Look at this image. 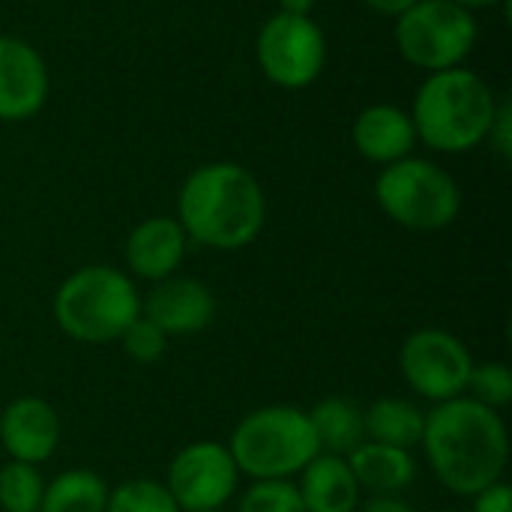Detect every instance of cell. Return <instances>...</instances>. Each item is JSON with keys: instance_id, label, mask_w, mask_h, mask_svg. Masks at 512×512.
Listing matches in <instances>:
<instances>
[{"instance_id": "cell-1", "label": "cell", "mask_w": 512, "mask_h": 512, "mask_svg": "<svg viewBox=\"0 0 512 512\" xmlns=\"http://www.w3.org/2000/svg\"><path fill=\"white\" fill-rule=\"evenodd\" d=\"M420 447L435 480L459 498H474L501 483L510 465L504 417L468 396L441 402L426 414Z\"/></svg>"}, {"instance_id": "cell-31", "label": "cell", "mask_w": 512, "mask_h": 512, "mask_svg": "<svg viewBox=\"0 0 512 512\" xmlns=\"http://www.w3.org/2000/svg\"><path fill=\"white\" fill-rule=\"evenodd\" d=\"M453 3H459V6H465V9L471 12V9H486V6H498V3H504V0H453Z\"/></svg>"}, {"instance_id": "cell-3", "label": "cell", "mask_w": 512, "mask_h": 512, "mask_svg": "<svg viewBox=\"0 0 512 512\" xmlns=\"http://www.w3.org/2000/svg\"><path fill=\"white\" fill-rule=\"evenodd\" d=\"M498 102L495 90L471 69L432 72L420 84L411 108L417 141L438 153L474 150L489 138Z\"/></svg>"}, {"instance_id": "cell-13", "label": "cell", "mask_w": 512, "mask_h": 512, "mask_svg": "<svg viewBox=\"0 0 512 512\" xmlns=\"http://www.w3.org/2000/svg\"><path fill=\"white\" fill-rule=\"evenodd\" d=\"M60 432L57 408L39 396H18L0 414V447L12 462H48L60 447Z\"/></svg>"}, {"instance_id": "cell-32", "label": "cell", "mask_w": 512, "mask_h": 512, "mask_svg": "<svg viewBox=\"0 0 512 512\" xmlns=\"http://www.w3.org/2000/svg\"><path fill=\"white\" fill-rule=\"evenodd\" d=\"M213 512H225V510H213Z\"/></svg>"}, {"instance_id": "cell-24", "label": "cell", "mask_w": 512, "mask_h": 512, "mask_svg": "<svg viewBox=\"0 0 512 512\" xmlns=\"http://www.w3.org/2000/svg\"><path fill=\"white\" fill-rule=\"evenodd\" d=\"M237 512H306V507L291 480H258L243 492Z\"/></svg>"}, {"instance_id": "cell-2", "label": "cell", "mask_w": 512, "mask_h": 512, "mask_svg": "<svg viewBox=\"0 0 512 512\" xmlns=\"http://www.w3.org/2000/svg\"><path fill=\"white\" fill-rule=\"evenodd\" d=\"M177 222L192 243L237 252L264 231L267 198L249 168L237 162H207L183 180Z\"/></svg>"}, {"instance_id": "cell-18", "label": "cell", "mask_w": 512, "mask_h": 512, "mask_svg": "<svg viewBox=\"0 0 512 512\" xmlns=\"http://www.w3.org/2000/svg\"><path fill=\"white\" fill-rule=\"evenodd\" d=\"M363 423H366V441L411 453L423 441L426 411H420V405L411 399L384 396L375 399L369 408H363Z\"/></svg>"}, {"instance_id": "cell-10", "label": "cell", "mask_w": 512, "mask_h": 512, "mask_svg": "<svg viewBox=\"0 0 512 512\" xmlns=\"http://www.w3.org/2000/svg\"><path fill=\"white\" fill-rule=\"evenodd\" d=\"M240 483V471L219 441H192L168 465L165 489L180 512L225 510Z\"/></svg>"}, {"instance_id": "cell-26", "label": "cell", "mask_w": 512, "mask_h": 512, "mask_svg": "<svg viewBox=\"0 0 512 512\" xmlns=\"http://www.w3.org/2000/svg\"><path fill=\"white\" fill-rule=\"evenodd\" d=\"M495 153L501 159H510L512 156V108L510 99H501L498 102V111H495V120H492V129H489V138H486Z\"/></svg>"}, {"instance_id": "cell-23", "label": "cell", "mask_w": 512, "mask_h": 512, "mask_svg": "<svg viewBox=\"0 0 512 512\" xmlns=\"http://www.w3.org/2000/svg\"><path fill=\"white\" fill-rule=\"evenodd\" d=\"M468 399L492 408V411H504L512 405V372L507 363L501 360H489V363H474L471 378H468Z\"/></svg>"}, {"instance_id": "cell-4", "label": "cell", "mask_w": 512, "mask_h": 512, "mask_svg": "<svg viewBox=\"0 0 512 512\" xmlns=\"http://www.w3.org/2000/svg\"><path fill=\"white\" fill-rule=\"evenodd\" d=\"M57 327L81 345L117 342L141 315V294L129 273L105 264H87L69 273L51 303Z\"/></svg>"}, {"instance_id": "cell-28", "label": "cell", "mask_w": 512, "mask_h": 512, "mask_svg": "<svg viewBox=\"0 0 512 512\" xmlns=\"http://www.w3.org/2000/svg\"><path fill=\"white\" fill-rule=\"evenodd\" d=\"M357 512H414V507L402 495H369V501H360Z\"/></svg>"}, {"instance_id": "cell-11", "label": "cell", "mask_w": 512, "mask_h": 512, "mask_svg": "<svg viewBox=\"0 0 512 512\" xmlns=\"http://www.w3.org/2000/svg\"><path fill=\"white\" fill-rule=\"evenodd\" d=\"M48 87L51 81L42 54L18 36H0V120L21 123L39 114Z\"/></svg>"}, {"instance_id": "cell-20", "label": "cell", "mask_w": 512, "mask_h": 512, "mask_svg": "<svg viewBox=\"0 0 512 512\" xmlns=\"http://www.w3.org/2000/svg\"><path fill=\"white\" fill-rule=\"evenodd\" d=\"M108 492L111 486L96 471L72 468L45 483L39 512H105Z\"/></svg>"}, {"instance_id": "cell-5", "label": "cell", "mask_w": 512, "mask_h": 512, "mask_svg": "<svg viewBox=\"0 0 512 512\" xmlns=\"http://www.w3.org/2000/svg\"><path fill=\"white\" fill-rule=\"evenodd\" d=\"M228 453L240 477H249L252 483L294 480L321 453V444L309 411L294 405H264L234 426Z\"/></svg>"}, {"instance_id": "cell-22", "label": "cell", "mask_w": 512, "mask_h": 512, "mask_svg": "<svg viewBox=\"0 0 512 512\" xmlns=\"http://www.w3.org/2000/svg\"><path fill=\"white\" fill-rule=\"evenodd\" d=\"M105 512H180L171 492L159 480H126L108 492Z\"/></svg>"}, {"instance_id": "cell-15", "label": "cell", "mask_w": 512, "mask_h": 512, "mask_svg": "<svg viewBox=\"0 0 512 512\" xmlns=\"http://www.w3.org/2000/svg\"><path fill=\"white\" fill-rule=\"evenodd\" d=\"M351 138L363 159L390 165V162L411 156V150L417 144V129H414V120L408 111L378 102L357 114Z\"/></svg>"}, {"instance_id": "cell-14", "label": "cell", "mask_w": 512, "mask_h": 512, "mask_svg": "<svg viewBox=\"0 0 512 512\" xmlns=\"http://www.w3.org/2000/svg\"><path fill=\"white\" fill-rule=\"evenodd\" d=\"M189 249V237L177 216H150L138 222L123 246V258L129 273L144 282H162L177 276Z\"/></svg>"}, {"instance_id": "cell-7", "label": "cell", "mask_w": 512, "mask_h": 512, "mask_svg": "<svg viewBox=\"0 0 512 512\" xmlns=\"http://www.w3.org/2000/svg\"><path fill=\"white\" fill-rule=\"evenodd\" d=\"M396 45L411 66L429 75L456 69L477 45V21L453 0H417L396 18Z\"/></svg>"}, {"instance_id": "cell-19", "label": "cell", "mask_w": 512, "mask_h": 512, "mask_svg": "<svg viewBox=\"0 0 512 512\" xmlns=\"http://www.w3.org/2000/svg\"><path fill=\"white\" fill-rule=\"evenodd\" d=\"M309 420H312V429L318 435L321 453L348 459L366 441L363 408L351 399L330 396L309 411Z\"/></svg>"}, {"instance_id": "cell-12", "label": "cell", "mask_w": 512, "mask_h": 512, "mask_svg": "<svg viewBox=\"0 0 512 512\" xmlns=\"http://www.w3.org/2000/svg\"><path fill=\"white\" fill-rule=\"evenodd\" d=\"M141 315L150 318L168 339L195 336L216 321V297L198 279L168 276L153 282L150 294L141 300Z\"/></svg>"}, {"instance_id": "cell-6", "label": "cell", "mask_w": 512, "mask_h": 512, "mask_svg": "<svg viewBox=\"0 0 512 512\" xmlns=\"http://www.w3.org/2000/svg\"><path fill=\"white\" fill-rule=\"evenodd\" d=\"M375 201L396 225L432 234L456 222L462 210V189L441 165L405 156L384 165L375 180Z\"/></svg>"}, {"instance_id": "cell-21", "label": "cell", "mask_w": 512, "mask_h": 512, "mask_svg": "<svg viewBox=\"0 0 512 512\" xmlns=\"http://www.w3.org/2000/svg\"><path fill=\"white\" fill-rule=\"evenodd\" d=\"M45 480L36 465L6 462L0 468V507L3 512H39Z\"/></svg>"}, {"instance_id": "cell-29", "label": "cell", "mask_w": 512, "mask_h": 512, "mask_svg": "<svg viewBox=\"0 0 512 512\" xmlns=\"http://www.w3.org/2000/svg\"><path fill=\"white\" fill-rule=\"evenodd\" d=\"M372 12L378 15H387V18H399L405 9H411L417 0H363Z\"/></svg>"}, {"instance_id": "cell-25", "label": "cell", "mask_w": 512, "mask_h": 512, "mask_svg": "<svg viewBox=\"0 0 512 512\" xmlns=\"http://www.w3.org/2000/svg\"><path fill=\"white\" fill-rule=\"evenodd\" d=\"M117 342H120V348H123V354L129 360L144 363V366L147 363H159L165 357V351H168V336L150 318H144V315H138Z\"/></svg>"}, {"instance_id": "cell-8", "label": "cell", "mask_w": 512, "mask_h": 512, "mask_svg": "<svg viewBox=\"0 0 512 512\" xmlns=\"http://www.w3.org/2000/svg\"><path fill=\"white\" fill-rule=\"evenodd\" d=\"M255 57L267 81L285 90H303L324 72L327 39L312 15L276 12L258 30Z\"/></svg>"}, {"instance_id": "cell-27", "label": "cell", "mask_w": 512, "mask_h": 512, "mask_svg": "<svg viewBox=\"0 0 512 512\" xmlns=\"http://www.w3.org/2000/svg\"><path fill=\"white\" fill-rule=\"evenodd\" d=\"M471 501H474V512H512V489L501 480L477 492Z\"/></svg>"}, {"instance_id": "cell-30", "label": "cell", "mask_w": 512, "mask_h": 512, "mask_svg": "<svg viewBox=\"0 0 512 512\" xmlns=\"http://www.w3.org/2000/svg\"><path fill=\"white\" fill-rule=\"evenodd\" d=\"M315 9V0H279V12H288V15H312Z\"/></svg>"}, {"instance_id": "cell-17", "label": "cell", "mask_w": 512, "mask_h": 512, "mask_svg": "<svg viewBox=\"0 0 512 512\" xmlns=\"http://www.w3.org/2000/svg\"><path fill=\"white\" fill-rule=\"evenodd\" d=\"M348 465L360 492L366 495H402L417 477V462L408 450L375 441H363L348 456Z\"/></svg>"}, {"instance_id": "cell-16", "label": "cell", "mask_w": 512, "mask_h": 512, "mask_svg": "<svg viewBox=\"0 0 512 512\" xmlns=\"http://www.w3.org/2000/svg\"><path fill=\"white\" fill-rule=\"evenodd\" d=\"M297 492L306 512H357L360 507V486L351 474L348 459L318 453L300 474Z\"/></svg>"}, {"instance_id": "cell-9", "label": "cell", "mask_w": 512, "mask_h": 512, "mask_svg": "<svg viewBox=\"0 0 512 512\" xmlns=\"http://www.w3.org/2000/svg\"><path fill=\"white\" fill-rule=\"evenodd\" d=\"M399 369H402L405 384L420 399L441 405V402L465 396L474 357L456 333L423 327L402 342Z\"/></svg>"}]
</instances>
